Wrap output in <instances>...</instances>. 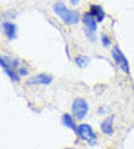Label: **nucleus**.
Here are the masks:
<instances>
[{"mask_svg": "<svg viewBox=\"0 0 134 149\" xmlns=\"http://www.w3.org/2000/svg\"><path fill=\"white\" fill-rule=\"evenodd\" d=\"M81 22H83V31L84 36L87 37V40L90 43H96L97 40V21L94 19V16L90 12H84L81 15Z\"/></svg>", "mask_w": 134, "mask_h": 149, "instance_id": "3", "label": "nucleus"}, {"mask_svg": "<svg viewBox=\"0 0 134 149\" xmlns=\"http://www.w3.org/2000/svg\"><path fill=\"white\" fill-rule=\"evenodd\" d=\"M0 28H2V33L5 34V37H6L9 41L16 40V37H18V27L15 25L13 21L2 19V22H0Z\"/></svg>", "mask_w": 134, "mask_h": 149, "instance_id": "7", "label": "nucleus"}, {"mask_svg": "<svg viewBox=\"0 0 134 149\" xmlns=\"http://www.w3.org/2000/svg\"><path fill=\"white\" fill-rule=\"evenodd\" d=\"M77 134H78V137H80L81 140H84L87 145H90V146L96 145L97 134H96V132L93 130L92 125L84 124V123L78 124V132H77Z\"/></svg>", "mask_w": 134, "mask_h": 149, "instance_id": "5", "label": "nucleus"}, {"mask_svg": "<svg viewBox=\"0 0 134 149\" xmlns=\"http://www.w3.org/2000/svg\"><path fill=\"white\" fill-rule=\"evenodd\" d=\"M88 12L94 16V19L97 21L99 24L103 22V21L106 19V12H105V9H103L100 5H90V9H88Z\"/></svg>", "mask_w": 134, "mask_h": 149, "instance_id": "11", "label": "nucleus"}, {"mask_svg": "<svg viewBox=\"0 0 134 149\" xmlns=\"http://www.w3.org/2000/svg\"><path fill=\"white\" fill-rule=\"evenodd\" d=\"M90 58L88 56H85V55H77L75 58H74V63L78 67V68H85V67H88V63H90Z\"/></svg>", "mask_w": 134, "mask_h": 149, "instance_id": "12", "label": "nucleus"}, {"mask_svg": "<svg viewBox=\"0 0 134 149\" xmlns=\"http://www.w3.org/2000/svg\"><path fill=\"white\" fill-rule=\"evenodd\" d=\"M103 112H106V109H105V108H103V106H100V108H99V109H97V114H99V115H105V114H103Z\"/></svg>", "mask_w": 134, "mask_h": 149, "instance_id": "16", "label": "nucleus"}, {"mask_svg": "<svg viewBox=\"0 0 134 149\" xmlns=\"http://www.w3.org/2000/svg\"><path fill=\"white\" fill-rule=\"evenodd\" d=\"M87 112H88V103H87V100L83 99V97H77L72 102V105H71V114L74 115V118L81 121V120L85 118Z\"/></svg>", "mask_w": 134, "mask_h": 149, "instance_id": "6", "label": "nucleus"}, {"mask_svg": "<svg viewBox=\"0 0 134 149\" xmlns=\"http://www.w3.org/2000/svg\"><path fill=\"white\" fill-rule=\"evenodd\" d=\"M53 13L60 19V22L68 25V27H72V25H77L80 21H81V13L75 9H69L65 3L62 2H56L53 5Z\"/></svg>", "mask_w": 134, "mask_h": 149, "instance_id": "1", "label": "nucleus"}, {"mask_svg": "<svg viewBox=\"0 0 134 149\" xmlns=\"http://www.w3.org/2000/svg\"><path fill=\"white\" fill-rule=\"evenodd\" d=\"M16 15H18V12H16V10H6V12L2 15V19L12 21V19H15V18H16Z\"/></svg>", "mask_w": 134, "mask_h": 149, "instance_id": "14", "label": "nucleus"}, {"mask_svg": "<svg viewBox=\"0 0 134 149\" xmlns=\"http://www.w3.org/2000/svg\"><path fill=\"white\" fill-rule=\"evenodd\" d=\"M114 120H115V115H109L108 118H105V121L100 123V132L105 136H112L114 134V132H115Z\"/></svg>", "mask_w": 134, "mask_h": 149, "instance_id": "9", "label": "nucleus"}, {"mask_svg": "<svg viewBox=\"0 0 134 149\" xmlns=\"http://www.w3.org/2000/svg\"><path fill=\"white\" fill-rule=\"evenodd\" d=\"M69 2H71V5H72V6H77V5L81 2V0H69Z\"/></svg>", "mask_w": 134, "mask_h": 149, "instance_id": "17", "label": "nucleus"}, {"mask_svg": "<svg viewBox=\"0 0 134 149\" xmlns=\"http://www.w3.org/2000/svg\"><path fill=\"white\" fill-rule=\"evenodd\" d=\"M53 81V77L50 74H46V72H38L33 77H30L27 80V84L28 86H49V84Z\"/></svg>", "mask_w": 134, "mask_h": 149, "instance_id": "8", "label": "nucleus"}, {"mask_svg": "<svg viewBox=\"0 0 134 149\" xmlns=\"http://www.w3.org/2000/svg\"><path fill=\"white\" fill-rule=\"evenodd\" d=\"M60 121H62V124L66 127V129H71V130L77 134V132H78V124H75V118H74L72 114H68V112L62 114Z\"/></svg>", "mask_w": 134, "mask_h": 149, "instance_id": "10", "label": "nucleus"}, {"mask_svg": "<svg viewBox=\"0 0 134 149\" xmlns=\"http://www.w3.org/2000/svg\"><path fill=\"white\" fill-rule=\"evenodd\" d=\"M110 56H112L115 65L124 72V74H130V62L127 59V56L124 55V52L119 49V46H114L112 50H110Z\"/></svg>", "mask_w": 134, "mask_h": 149, "instance_id": "4", "label": "nucleus"}, {"mask_svg": "<svg viewBox=\"0 0 134 149\" xmlns=\"http://www.w3.org/2000/svg\"><path fill=\"white\" fill-rule=\"evenodd\" d=\"M21 65H22L21 59L13 58L10 55H6V53H0V67H2L3 72L10 78V81H13V83L21 81V75L18 74V70Z\"/></svg>", "mask_w": 134, "mask_h": 149, "instance_id": "2", "label": "nucleus"}, {"mask_svg": "<svg viewBox=\"0 0 134 149\" xmlns=\"http://www.w3.org/2000/svg\"><path fill=\"white\" fill-rule=\"evenodd\" d=\"M18 74L21 75V77H27L28 74H30V70H28V67H25L24 63L19 67V70H18Z\"/></svg>", "mask_w": 134, "mask_h": 149, "instance_id": "15", "label": "nucleus"}, {"mask_svg": "<svg viewBox=\"0 0 134 149\" xmlns=\"http://www.w3.org/2000/svg\"><path fill=\"white\" fill-rule=\"evenodd\" d=\"M100 43H102L103 47H110V43H112V40H110L109 34H106V33H102V34H100Z\"/></svg>", "mask_w": 134, "mask_h": 149, "instance_id": "13", "label": "nucleus"}]
</instances>
